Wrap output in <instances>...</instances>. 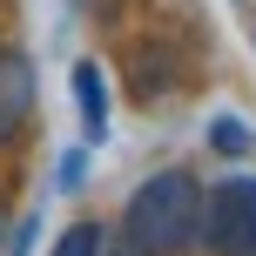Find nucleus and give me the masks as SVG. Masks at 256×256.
I'll use <instances>...</instances> for the list:
<instances>
[{
	"instance_id": "1",
	"label": "nucleus",
	"mask_w": 256,
	"mask_h": 256,
	"mask_svg": "<svg viewBox=\"0 0 256 256\" xmlns=\"http://www.w3.org/2000/svg\"><path fill=\"white\" fill-rule=\"evenodd\" d=\"M202 230V182L189 168H155L148 182H135L122 209V243H135L142 256H182L196 250Z\"/></svg>"
},
{
	"instance_id": "2",
	"label": "nucleus",
	"mask_w": 256,
	"mask_h": 256,
	"mask_svg": "<svg viewBox=\"0 0 256 256\" xmlns=\"http://www.w3.org/2000/svg\"><path fill=\"white\" fill-rule=\"evenodd\" d=\"M196 243L209 256H256V176H230L216 189H202Z\"/></svg>"
},
{
	"instance_id": "3",
	"label": "nucleus",
	"mask_w": 256,
	"mask_h": 256,
	"mask_svg": "<svg viewBox=\"0 0 256 256\" xmlns=\"http://www.w3.org/2000/svg\"><path fill=\"white\" fill-rule=\"evenodd\" d=\"M27 122H34V61L14 40H0V148L20 142Z\"/></svg>"
},
{
	"instance_id": "4",
	"label": "nucleus",
	"mask_w": 256,
	"mask_h": 256,
	"mask_svg": "<svg viewBox=\"0 0 256 256\" xmlns=\"http://www.w3.org/2000/svg\"><path fill=\"white\" fill-rule=\"evenodd\" d=\"M74 108H81V128L88 142H108V81H102V61H74Z\"/></svg>"
},
{
	"instance_id": "5",
	"label": "nucleus",
	"mask_w": 256,
	"mask_h": 256,
	"mask_svg": "<svg viewBox=\"0 0 256 256\" xmlns=\"http://www.w3.org/2000/svg\"><path fill=\"white\" fill-rule=\"evenodd\" d=\"M102 236H108L102 222H68V230L54 236V250H48V256H94V250H102Z\"/></svg>"
},
{
	"instance_id": "6",
	"label": "nucleus",
	"mask_w": 256,
	"mask_h": 256,
	"mask_svg": "<svg viewBox=\"0 0 256 256\" xmlns=\"http://www.w3.org/2000/svg\"><path fill=\"white\" fill-rule=\"evenodd\" d=\"M209 148L236 162V155H250V128L236 122V115H216V122H209Z\"/></svg>"
},
{
	"instance_id": "7",
	"label": "nucleus",
	"mask_w": 256,
	"mask_h": 256,
	"mask_svg": "<svg viewBox=\"0 0 256 256\" xmlns=\"http://www.w3.org/2000/svg\"><path fill=\"white\" fill-rule=\"evenodd\" d=\"M0 256H34V222H20V230L7 236V250H0Z\"/></svg>"
},
{
	"instance_id": "8",
	"label": "nucleus",
	"mask_w": 256,
	"mask_h": 256,
	"mask_svg": "<svg viewBox=\"0 0 256 256\" xmlns=\"http://www.w3.org/2000/svg\"><path fill=\"white\" fill-rule=\"evenodd\" d=\"M94 256H142L135 243H122V236H102V250H94Z\"/></svg>"
},
{
	"instance_id": "9",
	"label": "nucleus",
	"mask_w": 256,
	"mask_h": 256,
	"mask_svg": "<svg viewBox=\"0 0 256 256\" xmlns=\"http://www.w3.org/2000/svg\"><path fill=\"white\" fill-rule=\"evenodd\" d=\"M0 250H7V202H0Z\"/></svg>"
},
{
	"instance_id": "10",
	"label": "nucleus",
	"mask_w": 256,
	"mask_h": 256,
	"mask_svg": "<svg viewBox=\"0 0 256 256\" xmlns=\"http://www.w3.org/2000/svg\"><path fill=\"white\" fill-rule=\"evenodd\" d=\"M250 34H256V7H250Z\"/></svg>"
}]
</instances>
